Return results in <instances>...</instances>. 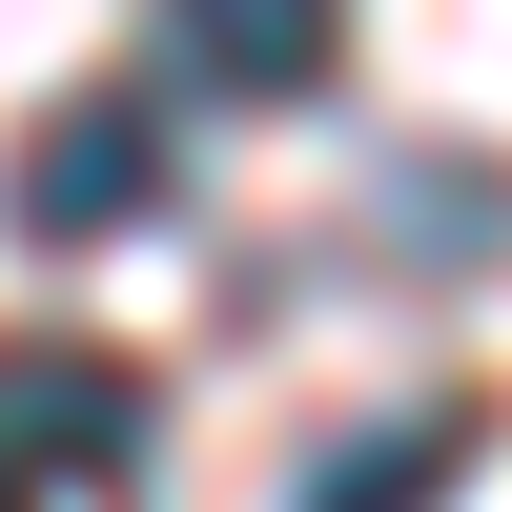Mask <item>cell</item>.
I'll return each instance as SVG.
<instances>
[{
    "label": "cell",
    "mask_w": 512,
    "mask_h": 512,
    "mask_svg": "<svg viewBox=\"0 0 512 512\" xmlns=\"http://www.w3.org/2000/svg\"><path fill=\"white\" fill-rule=\"evenodd\" d=\"M472 472H492V410H472V390H431V410H390V431L308 451V472H287V512H451Z\"/></svg>",
    "instance_id": "3957f363"
},
{
    "label": "cell",
    "mask_w": 512,
    "mask_h": 512,
    "mask_svg": "<svg viewBox=\"0 0 512 512\" xmlns=\"http://www.w3.org/2000/svg\"><path fill=\"white\" fill-rule=\"evenodd\" d=\"M164 62H185L205 103H308V82L349 62V0H164Z\"/></svg>",
    "instance_id": "277c9868"
},
{
    "label": "cell",
    "mask_w": 512,
    "mask_h": 512,
    "mask_svg": "<svg viewBox=\"0 0 512 512\" xmlns=\"http://www.w3.org/2000/svg\"><path fill=\"white\" fill-rule=\"evenodd\" d=\"M164 390L82 328H0V512H144Z\"/></svg>",
    "instance_id": "6da1fadb"
},
{
    "label": "cell",
    "mask_w": 512,
    "mask_h": 512,
    "mask_svg": "<svg viewBox=\"0 0 512 512\" xmlns=\"http://www.w3.org/2000/svg\"><path fill=\"white\" fill-rule=\"evenodd\" d=\"M164 82H82V103H41V144H21V226L41 246H123L164 205Z\"/></svg>",
    "instance_id": "7a4b0ae2"
}]
</instances>
